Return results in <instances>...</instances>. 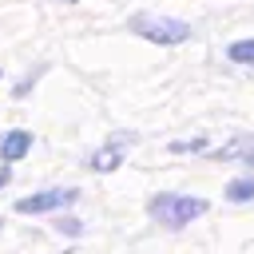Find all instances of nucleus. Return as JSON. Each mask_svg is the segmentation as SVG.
<instances>
[{
  "label": "nucleus",
  "instance_id": "nucleus-1",
  "mask_svg": "<svg viewBox=\"0 0 254 254\" xmlns=\"http://www.w3.org/2000/svg\"><path fill=\"white\" fill-rule=\"evenodd\" d=\"M147 214H151L155 222H163V226L179 230V226L194 222L198 214H206V202H202V198H190V194H175V190H163V194H155V198L147 202Z\"/></svg>",
  "mask_w": 254,
  "mask_h": 254
},
{
  "label": "nucleus",
  "instance_id": "nucleus-2",
  "mask_svg": "<svg viewBox=\"0 0 254 254\" xmlns=\"http://www.w3.org/2000/svg\"><path fill=\"white\" fill-rule=\"evenodd\" d=\"M127 28L151 44H183L190 40V24L187 20H175V16H151V12H139L127 20Z\"/></svg>",
  "mask_w": 254,
  "mask_h": 254
},
{
  "label": "nucleus",
  "instance_id": "nucleus-3",
  "mask_svg": "<svg viewBox=\"0 0 254 254\" xmlns=\"http://www.w3.org/2000/svg\"><path fill=\"white\" fill-rule=\"evenodd\" d=\"M75 198H79V190H60V187H52V190H40V194H24V198H16V210H20V214H48V210L71 206Z\"/></svg>",
  "mask_w": 254,
  "mask_h": 254
},
{
  "label": "nucleus",
  "instance_id": "nucleus-4",
  "mask_svg": "<svg viewBox=\"0 0 254 254\" xmlns=\"http://www.w3.org/2000/svg\"><path fill=\"white\" fill-rule=\"evenodd\" d=\"M123 143H135V135H127V131L115 135L111 147H103V151H95V155L87 159V167H91V171H115V167L123 163Z\"/></svg>",
  "mask_w": 254,
  "mask_h": 254
},
{
  "label": "nucleus",
  "instance_id": "nucleus-5",
  "mask_svg": "<svg viewBox=\"0 0 254 254\" xmlns=\"http://www.w3.org/2000/svg\"><path fill=\"white\" fill-rule=\"evenodd\" d=\"M28 151H32V135L20 131V127L8 131V135L0 139V163H16V159H24Z\"/></svg>",
  "mask_w": 254,
  "mask_h": 254
},
{
  "label": "nucleus",
  "instance_id": "nucleus-6",
  "mask_svg": "<svg viewBox=\"0 0 254 254\" xmlns=\"http://www.w3.org/2000/svg\"><path fill=\"white\" fill-rule=\"evenodd\" d=\"M226 198L230 202H254V175H242L226 187Z\"/></svg>",
  "mask_w": 254,
  "mask_h": 254
},
{
  "label": "nucleus",
  "instance_id": "nucleus-7",
  "mask_svg": "<svg viewBox=\"0 0 254 254\" xmlns=\"http://www.w3.org/2000/svg\"><path fill=\"white\" fill-rule=\"evenodd\" d=\"M226 60H230V64H246V67H254V40H234V44L226 48Z\"/></svg>",
  "mask_w": 254,
  "mask_h": 254
},
{
  "label": "nucleus",
  "instance_id": "nucleus-8",
  "mask_svg": "<svg viewBox=\"0 0 254 254\" xmlns=\"http://www.w3.org/2000/svg\"><path fill=\"white\" fill-rule=\"evenodd\" d=\"M52 230H56V234H71V238H75V234H83V222H79V218H71V214H60V218L52 222Z\"/></svg>",
  "mask_w": 254,
  "mask_h": 254
},
{
  "label": "nucleus",
  "instance_id": "nucleus-9",
  "mask_svg": "<svg viewBox=\"0 0 254 254\" xmlns=\"http://www.w3.org/2000/svg\"><path fill=\"white\" fill-rule=\"evenodd\" d=\"M40 75H44V64H40V67H36V71H32V75H24V79H20V83H16V87H12V95H16V99H24V95H28V91H32V83H36V79H40Z\"/></svg>",
  "mask_w": 254,
  "mask_h": 254
},
{
  "label": "nucleus",
  "instance_id": "nucleus-10",
  "mask_svg": "<svg viewBox=\"0 0 254 254\" xmlns=\"http://www.w3.org/2000/svg\"><path fill=\"white\" fill-rule=\"evenodd\" d=\"M171 151L175 155H187V151H206V139L198 135V139H179V143H171Z\"/></svg>",
  "mask_w": 254,
  "mask_h": 254
},
{
  "label": "nucleus",
  "instance_id": "nucleus-11",
  "mask_svg": "<svg viewBox=\"0 0 254 254\" xmlns=\"http://www.w3.org/2000/svg\"><path fill=\"white\" fill-rule=\"evenodd\" d=\"M4 187H8V167L0 171V190H4Z\"/></svg>",
  "mask_w": 254,
  "mask_h": 254
},
{
  "label": "nucleus",
  "instance_id": "nucleus-12",
  "mask_svg": "<svg viewBox=\"0 0 254 254\" xmlns=\"http://www.w3.org/2000/svg\"><path fill=\"white\" fill-rule=\"evenodd\" d=\"M64 4H75V0H64Z\"/></svg>",
  "mask_w": 254,
  "mask_h": 254
},
{
  "label": "nucleus",
  "instance_id": "nucleus-13",
  "mask_svg": "<svg viewBox=\"0 0 254 254\" xmlns=\"http://www.w3.org/2000/svg\"><path fill=\"white\" fill-rule=\"evenodd\" d=\"M64 254H67V250H64Z\"/></svg>",
  "mask_w": 254,
  "mask_h": 254
}]
</instances>
